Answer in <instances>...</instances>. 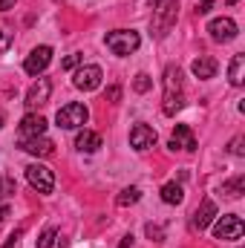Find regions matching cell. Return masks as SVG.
Here are the masks:
<instances>
[{
	"mask_svg": "<svg viewBox=\"0 0 245 248\" xmlns=\"http://www.w3.org/2000/svg\"><path fill=\"white\" fill-rule=\"evenodd\" d=\"M104 44H107V49L113 55L124 58V55H133L141 46V35L136 29H116V32H107L104 35Z\"/></svg>",
	"mask_w": 245,
	"mask_h": 248,
	"instance_id": "cell-1",
	"label": "cell"
},
{
	"mask_svg": "<svg viewBox=\"0 0 245 248\" xmlns=\"http://www.w3.org/2000/svg\"><path fill=\"white\" fill-rule=\"evenodd\" d=\"M176 15H179V0H159L153 6V35L165 38L176 23Z\"/></svg>",
	"mask_w": 245,
	"mask_h": 248,
	"instance_id": "cell-2",
	"label": "cell"
},
{
	"mask_svg": "<svg viewBox=\"0 0 245 248\" xmlns=\"http://www.w3.org/2000/svg\"><path fill=\"white\" fill-rule=\"evenodd\" d=\"M55 122H58L61 130H78V127H84L90 122V110L84 104H78V101H69L55 113Z\"/></svg>",
	"mask_w": 245,
	"mask_h": 248,
	"instance_id": "cell-3",
	"label": "cell"
},
{
	"mask_svg": "<svg viewBox=\"0 0 245 248\" xmlns=\"http://www.w3.org/2000/svg\"><path fill=\"white\" fill-rule=\"evenodd\" d=\"M101 81H104V72H101L98 63H81V66L75 69V75H72V87L81 90V93H92V90H98Z\"/></svg>",
	"mask_w": 245,
	"mask_h": 248,
	"instance_id": "cell-4",
	"label": "cell"
},
{
	"mask_svg": "<svg viewBox=\"0 0 245 248\" xmlns=\"http://www.w3.org/2000/svg\"><path fill=\"white\" fill-rule=\"evenodd\" d=\"M243 234H245L243 217H237V214H222V217H216V222H214V237H216V240H240Z\"/></svg>",
	"mask_w": 245,
	"mask_h": 248,
	"instance_id": "cell-5",
	"label": "cell"
},
{
	"mask_svg": "<svg viewBox=\"0 0 245 248\" xmlns=\"http://www.w3.org/2000/svg\"><path fill=\"white\" fill-rule=\"evenodd\" d=\"M26 182L35 187L38 193H52V190H55V173H52L46 165L32 162V165L26 168Z\"/></svg>",
	"mask_w": 245,
	"mask_h": 248,
	"instance_id": "cell-6",
	"label": "cell"
},
{
	"mask_svg": "<svg viewBox=\"0 0 245 248\" xmlns=\"http://www.w3.org/2000/svg\"><path fill=\"white\" fill-rule=\"evenodd\" d=\"M208 32H211V41L228 44V41H234V38L240 35V26H237L234 17H214V20L208 23Z\"/></svg>",
	"mask_w": 245,
	"mask_h": 248,
	"instance_id": "cell-7",
	"label": "cell"
},
{
	"mask_svg": "<svg viewBox=\"0 0 245 248\" xmlns=\"http://www.w3.org/2000/svg\"><path fill=\"white\" fill-rule=\"evenodd\" d=\"M49 61H52V46H35L29 55H26V61H23V72L26 75H41L46 66H49Z\"/></svg>",
	"mask_w": 245,
	"mask_h": 248,
	"instance_id": "cell-8",
	"label": "cell"
},
{
	"mask_svg": "<svg viewBox=\"0 0 245 248\" xmlns=\"http://www.w3.org/2000/svg\"><path fill=\"white\" fill-rule=\"evenodd\" d=\"M49 95H52V81L49 78H38L29 87V93H26V107L29 110H38V107H44L49 101Z\"/></svg>",
	"mask_w": 245,
	"mask_h": 248,
	"instance_id": "cell-9",
	"label": "cell"
},
{
	"mask_svg": "<svg viewBox=\"0 0 245 248\" xmlns=\"http://www.w3.org/2000/svg\"><path fill=\"white\" fill-rule=\"evenodd\" d=\"M156 130L153 127H147V124H136L133 130H130V147L133 150H138V153H144V150H150L153 144H156Z\"/></svg>",
	"mask_w": 245,
	"mask_h": 248,
	"instance_id": "cell-10",
	"label": "cell"
},
{
	"mask_svg": "<svg viewBox=\"0 0 245 248\" xmlns=\"http://www.w3.org/2000/svg\"><path fill=\"white\" fill-rule=\"evenodd\" d=\"M216 217H219L216 202H214V199H202V205L193 211V219H190V222H193V228H196V231H205Z\"/></svg>",
	"mask_w": 245,
	"mask_h": 248,
	"instance_id": "cell-11",
	"label": "cell"
},
{
	"mask_svg": "<svg viewBox=\"0 0 245 248\" xmlns=\"http://www.w3.org/2000/svg\"><path fill=\"white\" fill-rule=\"evenodd\" d=\"M170 150H187V153H193L196 150V136H193V130L187 127V124H176V130H173V136H170V144H168Z\"/></svg>",
	"mask_w": 245,
	"mask_h": 248,
	"instance_id": "cell-12",
	"label": "cell"
},
{
	"mask_svg": "<svg viewBox=\"0 0 245 248\" xmlns=\"http://www.w3.org/2000/svg\"><path fill=\"white\" fill-rule=\"evenodd\" d=\"M20 150H26V153H32V156L44 159V156H49V153L55 150V144H52V139H46V136H32V139H20Z\"/></svg>",
	"mask_w": 245,
	"mask_h": 248,
	"instance_id": "cell-13",
	"label": "cell"
},
{
	"mask_svg": "<svg viewBox=\"0 0 245 248\" xmlns=\"http://www.w3.org/2000/svg\"><path fill=\"white\" fill-rule=\"evenodd\" d=\"M46 133V119L38 113H26L20 119V139H32V136H44Z\"/></svg>",
	"mask_w": 245,
	"mask_h": 248,
	"instance_id": "cell-14",
	"label": "cell"
},
{
	"mask_svg": "<svg viewBox=\"0 0 245 248\" xmlns=\"http://www.w3.org/2000/svg\"><path fill=\"white\" fill-rule=\"evenodd\" d=\"M216 69H219V63L214 61L211 55H199L196 61L190 63V72H193L199 81H208V78H214V75H216Z\"/></svg>",
	"mask_w": 245,
	"mask_h": 248,
	"instance_id": "cell-15",
	"label": "cell"
},
{
	"mask_svg": "<svg viewBox=\"0 0 245 248\" xmlns=\"http://www.w3.org/2000/svg\"><path fill=\"white\" fill-rule=\"evenodd\" d=\"M168 95H184L182 93V69L179 66H168L165 69V98Z\"/></svg>",
	"mask_w": 245,
	"mask_h": 248,
	"instance_id": "cell-16",
	"label": "cell"
},
{
	"mask_svg": "<svg viewBox=\"0 0 245 248\" xmlns=\"http://www.w3.org/2000/svg\"><path fill=\"white\" fill-rule=\"evenodd\" d=\"M75 147H78L81 153H95V150L101 147V136L84 127V130L78 133V139H75Z\"/></svg>",
	"mask_w": 245,
	"mask_h": 248,
	"instance_id": "cell-17",
	"label": "cell"
},
{
	"mask_svg": "<svg viewBox=\"0 0 245 248\" xmlns=\"http://www.w3.org/2000/svg\"><path fill=\"white\" fill-rule=\"evenodd\" d=\"M243 72H245V55L243 52H237L234 58H231V66H228V81L234 84V87H243Z\"/></svg>",
	"mask_w": 245,
	"mask_h": 248,
	"instance_id": "cell-18",
	"label": "cell"
},
{
	"mask_svg": "<svg viewBox=\"0 0 245 248\" xmlns=\"http://www.w3.org/2000/svg\"><path fill=\"white\" fill-rule=\"evenodd\" d=\"M222 193L225 196H231V199H240L245 193V176H234V179H228V182H222Z\"/></svg>",
	"mask_w": 245,
	"mask_h": 248,
	"instance_id": "cell-19",
	"label": "cell"
},
{
	"mask_svg": "<svg viewBox=\"0 0 245 248\" xmlns=\"http://www.w3.org/2000/svg\"><path fill=\"white\" fill-rule=\"evenodd\" d=\"M182 199H184L182 185H176V182H168V185L162 187V202H168V205H179Z\"/></svg>",
	"mask_w": 245,
	"mask_h": 248,
	"instance_id": "cell-20",
	"label": "cell"
},
{
	"mask_svg": "<svg viewBox=\"0 0 245 248\" xmlns=\"http://www.w3.org/2000/svg\"><path fill=\"white\" fill-rule=\"evenodd\" d=\"M138 199H141V190H138V187H124L122 193L116 196V205H119V208H127V205H136Z\"/></svg>",
	"mask_w": 245,
	"mask_h": 248,
	"instance_id": "cell-21",
	"label": "cell"
},
{
	"mask_svg": "<svg viewBox=\"0 0 245 248\" xmlns=\"http://www.w3.org/2000/svg\"><path fill=\"white\" fill-rule=\"evenodd\" d=\"M55 240H58V231H55V228H44L41 237H38V248H52Z\"/></svg>",
	"mask_w": 245,
	"mask_h": 248,
	"instance_id": "cell-22",
	"label": "cell"
},
{
	"mask_svg": "<svg viewBox=\"0 0 245 248\" xmlns=\"http://www.w3.org/2000/svg\"><path fill=\"white\" fill-rule=\"evenodd\" d=\"M150 87H153V78H150L147 72H138V75L133 78V90H136V93H147Z\"/></svg>",
	"mask_w": 245,
	"mask_h": 248,
	"instance_id": "cell-23",
	"label": "cell"
},
{
	"mask_svg": "<svg viewBox=\"0 0 245 248\" xmlns=\"http://www.w3.org/2000/svg\"><path fill=\"white\" fill-rule=\"evenodd\" d=\"M81 61H84V55L81 52H72V55H66L61 61V69H75V66H81Z\"/></svg>",
	"mask_w": 245,
	"mask_h": 248,
	"instance_id": "cell-24",
	"label": "cell"
},
{
	"mask_svg": "<svg viewBox=\"0 0 245 248\" xmlns=\"http://www.w3.org/2000/svg\"><path fill=\"white\" fill-rule=\"evenodd\" d=\"M144 234H147V237H150L153 243H162V240H165V231H162L159 225H153V222H147V228H144Z\"/></svg>",
	"mask_w": 245,
	"mask_h": 248,
	"instance_id": "cell-25",
	"label": "cell"
},
{
	"mask_svg": "<svg viewBox=\"0 0 245 248\" xmlns=\"http://www.w3.org/2000/svg\"><path fill=\"white\" fill-rule=\"evenodd\" d=\"M228 153H231V156H245V139L243 136H237V139L228 144Z\"/></svg>",
	"mask_w": 245,
	"mask_h": 248,
	"instance_id": "cell-26",
	"label": "cell"
},
{
	"mask_svg": "<svg viewBox=\"0 0 245 248\" xmlns=\"http://www.w3.org/2000/svg\"><path fill=\"white\" fill-rule=\"evenodd\" d=\"M20 237H23V228L12 231V234L6 237V243H3V248H17V243H20Z\"/></svg>",
	"mask_w": 245,
	"mask_h": 248,
	"instance_id": "cell-27",
	"label": "cell"
},
{
	"mask_svg": "<svg viewBox=\"0 0 245 248\" xmlns=\"http://www.w3.org/2000/svg\"><path fill=\"white\" fill-rule=\"evenodd\" d=\"M9 193H15V179L0 176V196H9Z\"/></svg>",
	"mask_w": 245,
	"mask_h": 248,
	"instance_id": "cell-28",
	"label": "cell"
},
{
	"mask_svg": "<svg viewBox=\"0 0 245 248\" xmlns=\"http://www.w3.org/2000/svg\"><path fill=\"white\" fill-rule=\"evenodd\" d=\"M12 41H15V35H12L9 29H0V52H3V49H9V46H12Z\"/></svg>",
	"mask_w": 245,
	"mask_h": 248,
	"instance_id": "cell-29",
	"label": "cell"
},
{
	"mask_svg": "<svg viewBox=\"0 0 245 248\" xmlns=\"http://www.w3.org/2000/svg\"><path fill=\"white\" fill-rule=\"evenodd\" d=\"M214 9V0H196V15H208Z\"/></svg>",
	"mask_w": 245,
	"mask_h": 248,
	"instance_id": "cell-30",
	"label": "cell"
},
{
	"mask_svg": "<svg viewBox=\"0 0 245 248\" xmlns=\"http://www.w3.org/2000/svg\"><path fill=\"white\" fill-rule=\"evenodd\" d=\"M107 98H110V101H119V98H122V87H110V90H107Z\"/></svg>",
	"mask_w": 245,
	"mask_h": 248,
	"instance_id": "cell-31",
	"label": "cell"
},
{
	"mask_svg": "<svg viewBox=\"0 0 245 248\" xmlns=\"http://www.w3.org/2000/svg\"><path fill=\"white\" fill-rule=\"evenodd\" d=\"M6 217H9V202H3V199H0V222H3Z\"/></svg>",
	"mask_w": 245,
	"mask_h": 248,
	"instance_id": "cell-32",
	"label": "cell"
},
{
	"mask_svg": "<svg viewBox=\"0 0 245 248\" xmlns=\"http://www.w3.org/2000/svg\"><path fill=\"white\" fill-rule=\"evenodd\" d=\"M9 9H15V0H0V12H9Z\"/></svg>",
	"mask_w": 245,
	"mask_h": 248,
	"instance_id": "cell-33",
	"label": "cell"
},
{
	"mask_svg": "<svg viewBox=\"0 0 245 248\" xmlns=\"http://www.w3.org/2000/svg\"><path fill=\"white\" fill-rule=\"evenodd\" d=\"M130 246H133V234H127L122 243H119V248H130Z\"/></svg>",
	"mask_w": 245,
	"mask_h": 248,
	"instance_id": "cell-34",
	"label": "cell"
},
{
	"mask_svg": "<svg viewBox=\"0 0 245 248\" xmlns=\"http://www.w3.org/2000/svg\"><path fill=\"white\" fill-rule=\"evenodd\" d=\"M147 3H150V6H156V3H159V0H147Z\"/></svg>",
	"mask_w": 245,
	"mask_h": 248,
	"instance_id": "cell-35",
	"label": "cell"
},
{
	"mask_svg": "<svg viewBox=\"0 0 245 248\" xmlns=\"http://www.w3.org/2000/svg\"><path fill=\"white\" fill-rule=\"evenodd\" d=\"M234 3H240V0H228V6H234Z\"/></svg>",
	"mask_w": 245,
	"mask_h": 248,
	"instance_id": "cell-36",
	"label": "cell"
},
{
	"mask_svg": "<svg viewBox=\"0 0 245 248\" xmlns=\"http://www.w3.org/2000/svg\"><path fill=\"white\" fill-rule=\"evenodd\" d=\"M0 130H3V116H0Z\"/></svg>",
	"mask_w": 245,
	"mask_h": 248,
	"instance_id": "cell-37",
	"label": "cell"
}]
</instances>
